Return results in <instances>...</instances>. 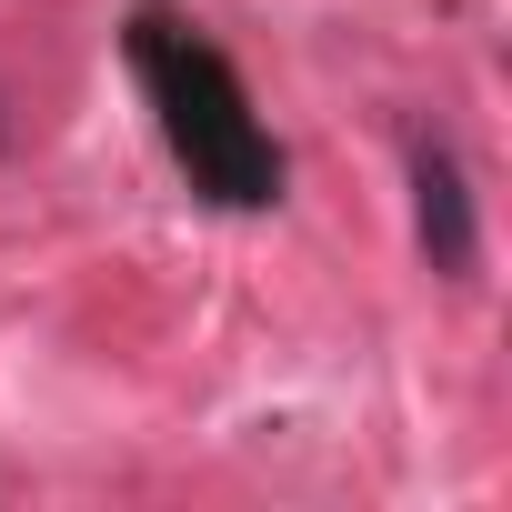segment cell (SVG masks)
Masks as SVG:
<instances>
[{"label":"cell","mask_w":512,"mask_h":512,"mask_svg":"<svg viewBox=\"0 0 512 512\" xmlns=\"http://www.w3.org/2000/svg\"><path fill=\"white\" fill-rule=\"evenodd\" d=\"M412 191H422V251H432V272H472V191L452 171V151H422L412 161Z\"/></svg>","instance_id":"cell-1"}]
</instances>
